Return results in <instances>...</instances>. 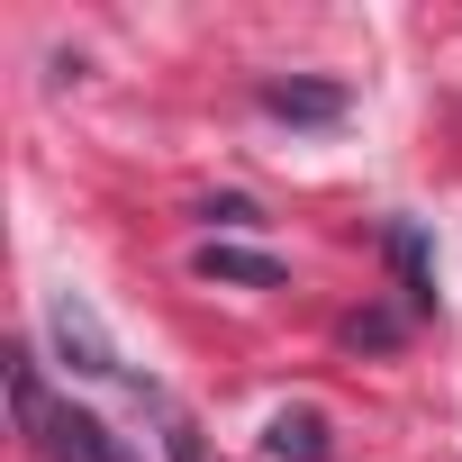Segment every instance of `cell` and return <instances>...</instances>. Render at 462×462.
<instances>
[{
  "instance_id": "8992f818",
  "label": "cell",
  "mask_w": 462,
  "mask_h": 462,
  "mask_svg": "<svg viewBox=\"0 0 462 462\" xmlns=\"http://www.w3.org/2000/svg\"><path fill=\"white\" fill-rule=\"evenodd\" d=\"M263 435H273V453H282V462H327V426H318L309 408H282Z\"/></svg>"
},
{
  "instance_id": "ba28073f",
  "label": "cell",
  "mask_w": 462,
  "mask_h": 462,
  "mask_svg": "<svg viewBox=\"0 0 462 462\" xmlns=\"http://www.w3.org/2000/svg\"><path fill=\"white\" fill-rule=\"evenodd\" d=\"M199 217H208V226H263L254 199H199Z\"/></svg>"
},
{
  "instance_id": "277c9868",
  "label": "cell",
  "mask_w": 462,
  "mask_h": 462,
  "mask_svg": "<svg viewBox=\"0 0 462 462\" xmlns=\"http://www.w3.org/2000/svg\"><path fill=\"white\" fill-rule=\"evenodd\" d=\"M263 109L291 118V127H336L345 118V91L336 82H263Z\"/></svg>"
},
{
  "instance_id": "9c48e42d",
  "label": "cell",
  "mask_w": 462,
  "mask_h": 462,
  "mask_svg": "<svg viewBox=\"0 0 462 462\" xmlns=\"http://www.w3.org/2000/svg\"><path fill=\"white\" fill-rule=\"evenodd\" d=\"M163 462H199V435L190 426H163Z\"/></svg>"
},
{
  "instance_id": "6da1fadb",
  "label": "cell",
  "mask_w": 462,
  "mask_h": 462,
  "mask_svg": "<svg viewBox=\"0 0 462 462\" xmlns=\"http://www.w3.org/2000/svg\"><path fill=\"white\" fill-rule=\"evenodd\" d=\"M46 336H55L64 372H82V381H118V372H127V363H118V345H109V327L91 318V300H82V291H55V300H46Z\"/></svg>"
},
{
  "instance_id": "5b68a950",
  "label": "cell",
  "mask_w": 462,
  "mask_h": 462,
  "mask_svg": "<svg viewBox=\"0 0 462 462\" xmlns=\"http://www.w3.org/2000/svg\"><path fill=\"white\" fill-rule=\"evenodd\" d=\"M390 263H399L408 309H435V263H426V236H417V226H390Z\"/></svg>"
},
{
  "instance_id": "7a4b0ae2",
  "label": "cell",
  "mask_w": 462,
  "mask_h": 462,
  "mask_svg": "<svg viewBox=\"0 0 462 462\" xmlns=\"http://www.w3.org/2000/svg\"><path fill=\"white\" fill-rule=\"evenodd\" d=\"M37 444L55 453V462H136L91 408H46V426H37Z\"/></svg>"
},
{
  "instance_id": "3957f363",
  "label": "cell",
  "mask_w": 462,
  "mask_h": 462,
  "mask_svg": "<svg viewBox=\"0 0 462 462\" xmlns=\"http://www.w3.org/2000/svg\"><path fill=\"white\" fill-rule=\"evenodd\" d=\"M190 273H199V282H236V291H282V263H273V254H254V245H217V236L190 254Z\"/></svg>"
},
{
  "instance_id": "52a82bcc",
  "label": "cell",
  "mask_w": 462,
  "mask_h": 462,
  "mask_svg": "<svg viewBox=\"0 0 462 462\" xmlns=\"http://www.w3.org/2000/svg\"><path fill=\"white\" fill-rule=\"evenodd\" d=\"M10 408H19V426H28V435L46 426V408H55V399H46V381H37V354H10Z\"/></svg>"
}]
</instances>
